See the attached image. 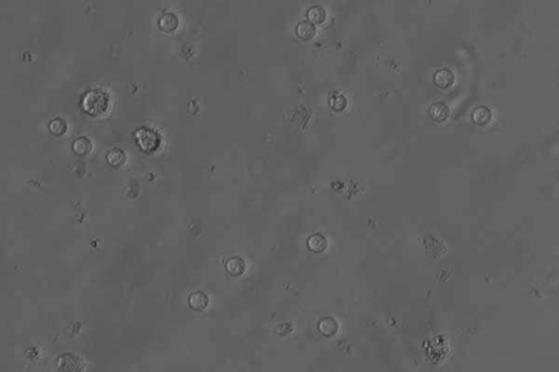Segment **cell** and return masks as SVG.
<instances>
[{
  "label": "cell",
  "instance_id": "cell-1",
  "mask_svg": "<svg viewBox=\"0 0 559 372\" xmlns=\"http://www.w3.org/2000/svg\"><path fill=\"white\" fill-rule=\"evenodd\" d=\"M435 83L439 86L440 89H448L450 86H452L454 83L455 77L453 72L449 69H440L435 73Z\"/></svg>",
  "mask_w": 559,
  "mask_h": 372
},
{
  "label": "cell",
  "instance_id": "cell-2",
  "mask_svg": "<svg viewBox=\"0 0 559 372\" xmlns=\"http://www.w3.org/2000/svg\"><path fill=\"white\" fill-rule=\"evenodd\" d=\"M492 110L486 106H478L472 112V119L477 126H486L492 120Z\"/></svg>",
  "mask_w": 559,
  "mask_h": 372
},
{
  "label": "cell",
  "instance_id": "cell-3",
  "mask_svg": "<svg viewBox=\"0 0 559 372\" xmlns=\"http://www.w3.org/2000/svg\"><path fill=\"white\" fill-rule=\"evenodd\" d=\"M226 269L233 276H239V275L244 274L246 271V262L240 257H232L226 262Z\"/></svg>",
  "mask_w": 559,
  "mask_h": 372
},
{
  "label": "cell",
  "instance_id": "cell-4",
  "mask_svg": "<svg viewBox=\"0 0 559 372\" xmlns=\"http://www.w3.org/2000/svg\"><path fill=\"white\" fill-rule=\"evenodd\" d=\"M179 20L176 17L174 13H165L159 20V26L161 30H163L166 33H170L174 32L178 28Z\"/></svg>",
  "mask_w": 559,
  "mask_h": 372
},
{
  "label": "cell",
  "instance_id": "cell-5",
  "mask_svg": "<svg viewBox=\"0 0 559 372\" xmlns=\"http://www.w3.org/2000/svg\"><path fill=\"white\" fill-rule=\"evenodd\" d=\"M429 112H431V116L434 120L444 121L449 117L450 109L447 104L443 103V102H437V103H434L431 106Z\"/></svg>",
  "mask_w": 559,
  "mask_h": 372
},
{
  "label": "cell",
  "instance_id": "cell-6",
  "mask_svg": "<svg viewBox=\"0 0 559 372\" xmlns=\"http://www.w3.org/2000/svg\"><path fill=\"white\" fill-rule=\"evenodd\" d=\"M189 306L196 311H203L209 306V297L202 292H195L189 297Z\"/></svg>",
  "mask_w": 559,
  "mask_h": 372
},
{
  "label": "cell",
  "instance_id": "cell-7",
  "mask_svg": "<svg viewBox=\"0 0 559 372\" xmlns=\"http://www.w3.org/2000/svg\"><path fill=\"white\" fill-rule=\"evenodd\" d=\"M307 244L311 251L316 253H320L326 250V248L328 246V241L324 235L315 234L308 239Z\"/></svg>",
  "mask_w": 559,
  "mask_h": 372
},
{
  "label": "cell",
  "instance_id": "cell-8",
  "mask_svg": "<svg viewBox=\"0 0 559 372\" xmlns=\"http://www.w3.org/2000/svg\"><path fill=\"white\" fill-rule=\"evenodd\" d=\"M296 34L303 41H309L316 35V26L310 22H302L296 26Z\"/></svg>",
  "mask_w": 559,
  "mask_h": 372
},
{
  "label": "cell",
  "instance_id": "cell-9",
  "mask_svg": "<svg viewBox=\"0 0 559 372\" xmlns=\"http://www.w3.org/2000/svg\"><path fill=\"white\" fill-rule=\"evenodd\" d=\"M337 322L333 318H325L319 322V331L325 336H332L337 332Z\"/></svg>",
  "mask_w": 559,
  "mask_h": 372
},
{
  "label": "cell",
  "instance_id": "cell-10",
  "mask_svg": "<svg viewBox=\"0 0 559 372\" xmlns=\"http://www.w3.org/2000/svg\"><path fill=\"white\" fill-rule=\"evenodd\" d=\"M307 15H308V19H309V21H310V23H313L314 25H315V24H321V23H324L325 21H326V19H327V12H326V10H325L324 8H322V7H319V6H316V7L310 8V9L308 10V14H307Z\"/></svg>",
  "mask_w": 559,
  "mask_h": 372
},
{
  "label": "cell",
  "instance_id": "cell-11",
  "mask_svg": "<svg viewBox=\"0 0 559 372\" xmlns=\"http://www.w3.org/2000/svg\"><path fill=\"white\" fill-rule=\"evenodd\" d=\"M126 160V156L119 150L112 151L109 155V161L112 166H121Z\"/></svg>",
  "mask_w": 559,
  "mask_h": 372
},
{
  "label": "cell",
  "instance_id": "cell-12",
  "mask_svg": "<svg viewBox=\"0 0 559 372\" xmlns=\"http://www.w3.org/2000/svg\"><path fill=\"white\" fill-rule=\"evenodd\" d=\"M340 102L342 103V102H346V100H345V98H344L343 95H335V98H333V99L331 100V103H330L332 108H335V109L337 110V111L342 110L341 106H340Z\"/></svg>",
  "mask_w": 559,
  "mask_h": 372
}]
</instances>
